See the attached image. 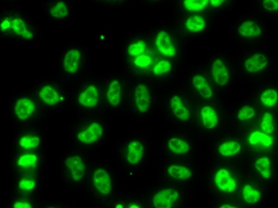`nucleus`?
Segmentation results:
<instances>
[{
	"mask_svg": "<svg viewBox=\"0 0 278 208\" xmlns=\"http://www.w3.org/2000/svg\"><path fill=\"white\" fill-rule=\"evenodd\" d=\"M108 124L105 117L88 113L80 116L71 130L73 142L85 149L100 147L108 136Z\"/></svg>",
	"mask_w": 278,
	"mask_h": 208,
	"instance_id": "f257e3e1",
	"label": "nucleus"
},
{
	"mask_svg": "<svg viewBox=\"0 0 278 208\" xmlns=\"http://www.w3.org/2000/svg\"><path fill=\"white\" fill-rule=\"evenodd\" d=\"M105 93L100 82L90 81L78 90L75 102L80 108L87 111L97 110L100 107Z\"/></svg>",
	"mask_w": 278,
	"mask_h": 208,
	"instance_id": "f03ea898",
	"label": "nucleus"
},
{
	"mask_svg": "<svg viewBox=\"0 0 278 208\" xmlns=\"http://www.w3.org/2000/svg\"><path fill=\"white\" fill-rule=\"evenodd\" d=\"M0 29L1 32L11 33L25 41H30L34 38V31L28 21L21 16L11 15L1 20Z\"/></svg>",
	"mask_w": 278,
	"mask_h": 208,
	"instance_id": "7ed1b4c3",
	"label": "nucleus"
},
{
	"mask_svg": "<svg viewBox=\"0 0 278 208\" xmlns=\"http://www.w3.org/2000/svg\"><path fill=\"white\" fill-rule=\"evenodd\" d=\"M66 94L61 86L55 82H45L38 87L36 98L46 108H58L64 103Z\"/></svg>",
	"mask_w": 278,
	"mask_h": 208,
	"instance_id": "20e7f679",
	"label": "nucleus"
},
{
	"mask_svg": "<svg viewBox=\"0 0 278 208\" xmlns=\"http://www.w3.org/2000/svg\"><path fill=\"white\" fill-rule=\"evenodd\" d=\"M83 61L84 53L81 47H69L61 57L60 64L62 73L67 76H75L81 71Z\"/></svg>",
	"mask_w": 278,
	"mask_h": 208,
	"instance_id": "39448f33",
	"label": "nucleus"
},
{
	"mask_svg": "<svg viewBox=\"0 0 278 208\" xmlns=\"http://www.w3.org/2000/svg\"><path fill=\"white\" fill-rule=\"evenodd\" d=\"M125 97V85L123 79L120 77H113L105 87V103L111 110H118L123 107Z\"/></svg>",
	"mask_w": 278,
	"mask_h": 208,
	"instance_id": "423d86ee",
	"label": "nucleus"
},
{
	"mask_svg": "<svg viewBox=\"0 0 278 208\" xmlns=\"http://www.w3.org/2000/svg\"><path fill=\"white\" fill-rule=\"evenodd\" d=\"M145 147L139 139H130L122 142L120 147V157L127 164L136 166L140 163L145 155Z\"/></svg>",
	"mask_w": 278,
	"mask_h": 208,
	"instance_id": "0eeeda50",
	"label": "nucleus"
},
{
	"mask_svg": "<svg viewBox=\"0 0 278 208\" xmlns=\"http://www.w3.org/2000/svg\"><path fill=\"white\" fill-rule=\"evenodd\" d=\"M38 104L31 97L28 95L17 98L13 107V115L17 120L26 122L31 120L38 112Z\"/></svg>",
	"mask_w": 278,
	"mask_h": 208,
	"instance_id": "6e6552de",
	"label": "nucleus"
},
{
	"mask_svg": "<svg viewBox=\"0 0 278 208\" xmlns=\"http://www.w3.org/2000/svg\"><path fill=\"white\" fill-rule=\"evenodd\" d=\"M92 181L95 190L100 195L110 196L113 192V179L110 173L105 168L95 169L92 176Z\"/></svg>",
	"mask_w": 278,
	"mask_h": 208,
	"instance_id": "1a4fd4ad",
	"label": "nucleus"
},
{
	"mask_svg": "<svg viewBox=\"0 0 278 208\" xmlns=\"http://www.w3.org/2000/svg\"><path fill=\"white\" fill-rule=\"evenodd\" d=\"M67 173L75 182L82 181L86 175V166L81 155L73 153L68 155L64 161Z\"/></svg>",
	"mask_w": 278,
	"mask_h": 208,
	"instance_id": "9d476101",
	"label": "nucleus"
},
{
	"mask_svg": "<svg viewBox=\"0 0 278 208\" xmlns=\"http://www.w3.org/2000/svg\"><path fill=\"white\" fill-rule=\"evenodd\" d=\"M134 100L136 109L140 114L146 113L151 106L152 98L148 87L139 84L134 90Z\"/></svg>",
	"mask_w": 278,
	"mask_h": 208,
	"instance_id": "9b49d317",
	"label": "nucleus"
},
{
	"mask_svg": "<svg viewBox=\"0 0 278 208\" xmlns=\"http://www.w3.org/2000/svg\"><path fill=\"white\" fill-rule=\"evenodd\" d=\"M179 197V193L175 189L172 188L164 189L154 196L152 204L155 208H172Z\"/></svg>",
	"mask_w": 278,
	"mask_h": 208,
	"instance_id": "f8f14e48",
	"label": "nucleus"
},
{
	"mask_svg": "<svg viewBox=\"0 0 278 208\" xmlns=\"http://www.w3.org/2000/svg\"><path fill=\"white\" fill-rule=\"evenodd\" d=\"M214 181L218 188L224 192H233L237 188V181L232 177L229 171L225 169L218 171L214 178Z\"/></svg>",
	"mask_w": 278,
	"mask_h": 208,
	"instance_id": "ddd939ff",
	"label": "nucleus"
},
{
	"mask_svg": "<svg viewBox=\"0 0 278 208\" xmlns=\"http://www.w3.org/2000/svg\"><path fill=\"white\" fill-rule=\"evenodd\" d=\"M155 45L162 55L169 58L175 56L177 53L175 47L172 44L171 38L165 31H160L156 37Z\"/></svg>",
	"mask_w": 278,
	"mask_h": 208,
	"instance_id": "4468645a",
	"label": "nucleus"
},
{
	"mask_svg": "<svg viewBox=\"0 0 278 208\" xmlns=\"http://www.w3.org/2000/svg\"><path fill=\"white\" fill-rule=\"evenodd\" d=\"M212 75L214 82L219 86L224 87L227 85L229 80V73L227 66L221 59H217L213 62L212 65Z\"/></svg>",
	"mask_w": 278,
	"mask_h": 208,
	"instance_id": "2eb2a0df",
	"label": "nucleus"
},
{
	"mask_svg": "<svg viewBox=\"0 0 278 208\" xmlns=\"http://www.w3.org/2000/svg\"><path fill=\"white\" fill-rule=\"evenodd\" d=\"M269 61L262 53L254 54L244 62V67L248 73H254L261 71L267 66Z\"/></svg>",
	"mask_w": 278,
	"mask_h": 208,
	"instance_id": "dca6fc26",
	"label": "nucleus"
},
{
	"mask_svg": "<svg viewBox=\"0 0 278 208\" xmlns=\"http://www.w3.org/2000/svg\"><path fill=\"white\" fill-rule=\"evenodd\" d=\"M18 146L24 150L31 151L38 149L41 146V138L39 135L30 132L23 134L18 139Z\"/></svg>",
	"mask_w": 278,
	"mask_h": 208,
	"instance_id": "f3484780",
	"label": "nucleus"
},
{
	"mask_svg": "<svg viewBox=\"0 0 278 208\" xmlns=\"http://www.w3.org/2000/svg\"><path fill=\"white\" fill-rule=\"evenodd\" d=\"M48 13L53 19H66L70 13V8L65 1H56L50 3Z\"/></svg>",
	"mask_w": 278,
	"mask_h": 208,
	"instance_id": "a211bd4d",
	"label": "nucleus"
},
{
	"mask_svg": "<svg viewBox=\"0 0 278 208\" xmlns=\"http://www.w3.org/2000/svg\"><path fill=\"white\" fill-rule=\"evenodd\" d=\"M170 107L172 113L177 117L183 121H187L190 119V112L189 109L184 105L182 98L178 95H174L170 100Z\"/></svg>",
	"mask_w": 278,
	"mask_h": 208,
	"instance_id": "6ab92c4d",
	"label": "nucleus"
},
{
	"mask_svg": "<svg viewBox=\"0 0 278 208\" xmlns=\"http://www.w3.org/2000/svg\"><path fill=\"white\" fill-rule=\"evenodd\" d=\"M200 116L203 126L205 128L211 130L217 126L219 123V117H218L217 112L212 107H202L200 111Z\"/></svg>",
	"mask_w": 278,
	"mask_h": 208,
	"instance_id": "aec40b11",
	"label": "nucleus"
},
{
	"mask_svg": "<svg viewBox=\"0 0 278 208\" xmlns=\"http://www.w3.org/2000/svg\"><path fill=\"white\" fill-rule=\"evenodd\" d=\"M193 85L202 98L210 99L213 96L212 87L203 75H195L193 78Z\"/></svg>",
	"mask_w": 278,
	"mask_h": 208,
	"instance_id": "412c9836",
	"label": "nucleus"
},
{
	"mask_svg": "<svg viewBox=\"0 0 278 208\" xmlns=\"http://www.w3.org/2000/svg\"><path fill=\"white\" fill-rule=\"evenodd\" d=\"M239 34L245 38H255L260 36L262 30L260 27L252 21L244 22L238 29Z\"/></svg>",
	"mask_w": 278,
	"mask_h": 208,
	"instance_id": "4be33fe9",
	"label": "nucleus"
},
{
	"mask_svg": "<svg viewBox=\"0 0 278 208\" xmlns=\"http://www.w3.org/2000/svg\"><path fill=\"white\" fill-rule=\"evenodd\" d=\"M38 162V156L32 152H23L17 159L16 164L20 169L28 170L34 169Z\"/></svg>",
	"mask_w": 278,
	"mask_h": 208,
	"instance_id": "5701e85b",
	"label": "nucleus"
},
{
	"mask_svg": "<svg viewBox=\"0 0 278 208\" xmlns=\"http://www.w3.org/2000/svg\"><path fill=\"white\" fill-rule=\"evenodd\" d=\"M186 28L192 32H200L205 28V19L198 15H194L189 17L185 23Z\"/></svg>",
	"mask_w": 278,
	"mask_h": 208,
	"instance_id": "b1692460",
	"label": "nucleus"
},
{
	"mask_svg": "<svg viewBox=\"0 0 278 208\" xmlns=\"http://www.w3.org/2000/svg\"><path fill=\"white\" fill-rule=\"evenodd\" d=\"M168 149L172 152L178 155H183L190 150V146L187 142L182 139L172 138L168 141Z\"/></svg>",
	"mask_w": 278,
	"mask_h": 208,
	"instance_id": "393cba45",
	"label": "nucleus"
},
{
	"mask_svg": "<svg viewBox=\"0 0 278 208\" xmlns=\"http://www.w3.org/2000/svg\"><path fill=\"white\" fill-rule=\"evenodd\" d=\"M169 175L177 179H187L192 176V172L183 166L171 165L168 168Z\"/></svg>",
	"mask_w": 278,
	"mask_h": 208,
	"instance_id": "a878e982",
	"label": "nucleus"
},
{
	"mask_svg": "<svg viewBox=\"0 0 278 208\" xmlns=\"http://www.w3.org/2000/svg\"><path fill=\"white\" fill-rule=\"evenodd\" d=\"M249 143L251 145H256V144H261L264 145V147H269L272 145L273 142H274V138L270 137L265 133L259 132V131H255L252 132L250 136Z\"/></svg>",
	"mask_w": 278,
	"mask_h": 208,
	"instance_id": "bb28decb",
	"label": "nucleus"
},
{
	"mask_svg": "<svg viewBox=\"0 0 278 208\" xmlns=\"http://www.w3.org/2000/svg\"><path fill=\"white\" fill-rule=\"evenodd\" d=\"M242 147L237 142H226L221 144L219 148V152L221 155L229 157L237 155L240 152Z\"/></svg>",
	"mask_w": 278,
	"mask_h": 208,
	"instance_id": "cd10ccee",
	"label": "nucleus"
},
{
	"mask_svg": "<svg viewBox=\"0 0 278 208\" xmlns=\"http://www.w3.org/2000/svg\"><path fill=\"white\" fill-rule=\"evenodd\" d=\"M254 167L264 178L269 179L271 177V161L267 157L258 159L254 164Z\"/></svg>",
	"mask_w": 278,
	"mask_h": 208,
	"instance_id": "c85d7f7f",
	"label": "nucleus"
},
{
	"mask_svg": "<svg viewBox=\"0 0 278 208\" xmlns=\"http://www.w3.org/2000/svg\"><path fill=\"white\" fill-rule=\"evenodd\" d=\"M243 196L244 201L249 204H254L259 201L261 198V193L252 186L247 184L243 189Z\"/></svg>",
	"mask_w": 278,
	"mask_h": 208,
	"instance_id": "c756f323",
	"label": "nucleus"
},
{
	"mask_svg": "<svg viewBox=\"0 0 278 208\" xmlns=\"http://www.w3.org/2000/svg\"><path fill=\"white\" fill-rule=\"evenodd\" d=\"M260 100L264 106L267 107H274L278 102V92L275 89H272L266 90L261 95Z\"/></svg>",
	"mask_w": 278,
	"mask_h": 208,
	"instance_id": "7c9ffc66",
	"label": "nucleus"
},
{
	"mask_svg": "<svg viewBox=\"0 0 278 208\" xmlns=\"http://www.w3.org/2000/svg\"><path fill=\"white\" fill-rule=\"evenodd\" d=\"M146 43L143 41H139L132 43L127 47V55L132 58L139 57L143 55L146 50Z\"/></svg>",
	"mask_w": 278,
	"mask_h": 208,
	"instance_id": "2f4dec72",
	"label": "nucleus"
},
{
	"mask_svg": "<svg viewBox=\"0 0 278 208\" xmlns=\"http://www.w3.org/2000/svg\"><path fill=\"white\" fill-rule=\"evenodd\" d=\"M209 2L208 0H185L183 4L189 11H200L205 9Z\"/></svg>",
	"mask_w": 278,
	"mask_h": 208,
	"instance_id": "473e14b6",
	"label": "nucleus"
},
{
	"mask_svg": "<svg viewBox=\"0 0 278 208\" xmlns=\"http://www.w3.org/2000/svg\"><path fill=\"white\" fill-rule=\"evenodd\" d=\"M261 127L266 134H271L274 132L275 129L274 118L271 114L269 112L264 114L262 117V122H261Z\"/></svg>",
	"mask_w": 278,
	"mask_h": 208,
	"instance_id": "72a5a7b5",
	"label": "nucleus"
},
{
	"mask_svg": "<svg viewBox=\"0 0 278 208\" xmlns=\"http://www.w3.org/2000/svg\"><path fill=\"white\" fill-rule=\"evenodd\" d=\"M172 68L171 63L167 60H162L154 66L153 73L157 76L164 75L170 71Z\"/></svg>",
	"mask_w": 278,
	"mask_h": 208,
	"instance_id": "f704fd0d",
	"label": "nucleus"
},
{
	"mask_svg": "<svg viewBox=\"0 0 278 208\" xmlns=\"http://www.w3.org/2000/svg\"><path fill=\"white\" fill-rule=\"evenodd\" d=\"M254 115H255V110L253 107L246 105L239 110L237 117L239 120L244 121L253 118Z\"/></svg>",
	"mask_w": 278,
	"mask_h": 208,
	"instance_id": "c9c22d12",
	"label": "nucleus"
},
{
	"mask_svg": "<svg viewBox=\"0 0 278 208\" xmlns=\"http://www.w3.org/2000/svg\"><path fill=\"white\" fill-rule=\"evenodd\" d=\"M134 63L139 68H146L152 63V58L146 55H142L136 58Z\"/></svg>",
	"mask_w": 278,
	"mask_h": 208,
	"instance_id": "e433bc0d",
	"label": "nucleus"
},
{
	"mask_svg": "<svg viewBox=\"0 0 278 208\" xmlns=\"http://www.w3.org/2000/svg\"><path fill=\"white\" fill-rule=\"evenodd\" d=\"M36 185V182L33 179L29 178H25L20 181L19 187L21 190L25 191V192H29L32 190Z\"/></svg>",
	"mask_w": 278,
	"mask_h": 208,
	"instance_id": "4c0bfd02",
	"label": "nucleus"
},
{
	"mask_svg": "<svg viewBox=\"0 0 278 208\" xmlns=\"http://www.w3.org/2000/svg\"><path fill=\"white\" fill-rule=\"evenodd\" d=\"M262 4L267 11H278V0H264Z\"/></svg>",
	"mask_w": 278,
	"mask_h": 208,
	"instance_id": "58836bf2",
	"label": "nucleus"
},
{
	"mask_svg": "<svg viewBox=\"0 0 278 208\" xmlns=\"http://www.w3.org/2000/svg\"><path fill=\"white\" fill-rule=\"evenodd\" d=\"M13 208H33V206L28 201H18L13 204Z\"/></svg>",
	"mask_w": 278,
	"mask_h": 208,
	"instance_id": "ea45409f",
	"label": "nucleus"
},
{
	"mask_svg": "<svg viewBox=\"0 0 278 208\" xmlns=\"http://www.w3.org/2000/svg\"><path fill=\"white\" fill-rule=\"evenodd\" d=\"M223 2V0H211L210 1L211 4L214 7H218V6H221Z\"/></svg>",
	"mask_w": 278,
	"mask_h": 208,
	"instance_id": "a19ab883",
	"label": "nucleus"
},
{
	"mask_svg": "<svg viewBox=\"0 0 278 208\" xmlns=\"http://www.w3.org/2000/svg\"><path fill=\"white\" fill-rule=\"evenodd\" d=\"M219 208H237L235 206H232V205L229 204H224L221 206Z\"/></svg>",
	"mask_w": 278,
	"mask_h": 208,
	"instance_id": "79ce46f5",
	"label": "nucleus"
},
{
	"mask_svg": "<svg viewBox=\"0 0 278 208\" xmlns=\"http://www.w3.org/2000/svg\"><path fill=\"white\" fill-rule=\"evenodd\" d=\"M55 208V207H49V208Z\"/></svg>",
	"mask_w": 278,
	"mask_h": 208,
	"instance_id": "37998d69",
	"label": "nucleus"
}]
</instances>
